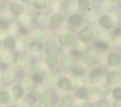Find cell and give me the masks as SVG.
<instances>
[{"mask_svg":"<svg viewBox=\"0 0 121 107\" xmlns=\"http://www.w3.org/2000/svg\"><path fill=\"white\" fill-rule=\"evenodd\" d=\"M46 64L48 67H50V69H53V67H55L58 64H59V58L54 55V54H48L47 57H46Z\"/></svg>","mask_w":121,"mask_h":107,"instance_id":"30bf717a","label":"cell"},{"mask_svg":"<svg viewBox=\"0 0 121 107\" xmlns=\"http://www.w3.org/2000/svg\"><path fill=\"white\" fill-rule=\"evenodd\" d=\"M16 65L21 67V69H23L28 65V57L25 54H19L17 56L16 58Z\"/></svg>","mask_w":121,"mask_h":107,"instance_id":"7c38bea8","label":"cell"},{"mask_svg":"<svg viewBox=\"0 0 121 107\" xmlns=\"http://www.w3.org/2000/svg\"><path fill=\"white\" fill-rule=\"evenodd\" d=\"M96 107H109V103H108V100L103 99V100H100V101L97 103Z\"/></svg>","mask_w":121,"mask_h":107,"instance_id":"1f68e13d","label":"cell"},{"mask_svg":"<svg viewBox=\"0 0 121 107\" xmlns=\"http://www.w3.org/2000/svg\"><path fill=\"white\" fill-rule=\"evenodd\" d=\"M59 107H72V99L69 95H63L59 99Z\"/></svg>","mask_w":121,"mask_h":107,"instance_id":"d6986e66","label":"cell"},{"mask_svg":"<svg viewBox=\"0 0 121 107\" xmlns=\"http://www.w3.org/2000/svg\"><path fill=\"white\" fill-rule=\"evenodd\" d=\"M75 62H76V58L74 55H66L63 56L61 59V65L65 69H72Z\"/></svg>","mask_w":121,"mask_h":107,"instance_id":"9c48e42d","label":"cell"},{"mask_svg":"<svg viewBox=\"0 0 121 107\" xmlns=\"http://www.w3.org/2000/svg\"><path fill=\"white\" fill-rule=\"evenodd\" d=\"M112 96L116 100H121V87H116L112 92Z\"/></svg>","mask_w":121,"mask_h":107,"instance_id":"4dcf8cb0","label":"cell"},{"mask_svg":"<svg viewBox=\"0 0 121 107\" xmlns=\"http://www.w3.org/2000/svg\"><path fill=\"white\" fill-rule=\"evenodd\" d=\"M57 40H58V44L62 47H68L73 43V36L70 33H64L59 35Z\"/></svg>","mask_w":121,"mask_h":107,"instance_id":"52a82bcc","label":"cell"},{"mask_svg":"<svg viewBox=\"0 0 121 107\" xmlns=\"http://www.w3.org/2000/svg\"><path fill=\"white\" fill-rule=\"evenodd\" d=\"M94 37V30L90 26H84L78 32V39L82 43H88Z\"/></svg>","mask_w":121,"mask_h":107,"instance_id":"6da1fadb","label":"cell"},{"mask_svg":"<svg viewBox=\"0 0 121 107\" xmlns=\"http://www.w3.org/2000/svg\"><path fill=\"white\" fill-rule=\"evenodd\" d=\"M10 27V21L5 17H0V30L5 31Z\"/></svg>","mask_w":121,"mask_h":107,"instance_id":"484cf974","label":"cell"},{"mask_svg":"<svg viewBox=\"0 0 121 107\" xmlns=\"http://www.w3.org/2000/svg\"><path fill=\"white\" fill-rule=\"evenodd\" d=\"M30 107H32V106H30Z\"/></svg>","mask_w":121,"mask_h":107,"instance_id":"d590c367","label":"cell"},{"mask_svg":"<svg viewBox=\"0 0 121 107\" xmlns=\"http://www.w3.org/2000/svg\"><path fill=\"white\" fill-rule=\"evenodd\" d=\"M107 83L109 85H116L121 82V73L118 71H109L106 76Z\"/></svg>","mask_w":121,"mask_h":107,"instance_id":"5b68a950","label":"cell"},{"mask_svg":"<svg viewBox=\"0 0 121 107\" xmlns=\"http://www.w3.org/2000/svg\"><path fill=\"white\" fill-rule=\"evenodd\" d=\"M16 77H17V74L15 71H7L3 73V76H2V80L4 82H7V83H10V82H12L16 79Z\"/></svg>","mask_w":121,"mask_h":107,"instance_id":"2e32d148","label":"cell"},{"mask_svg":"<svg viewBox=\"0 0 121 107\" xmlns=\"http://www.w3.org/2000/svg\"><path fill=\"white\" fill-rule=\"evenodd\" d=\"M32 82L36 85H41L44 82V77L41 73H35L32 76Z\"/></svg>","mask_w":121,"mask_h":107,"instance_id":"4316f807","label":"cell"},{"mask_svg":"<svg viewBox=\"0 0 121 107\" xmlns=\"http://www.w3.org/2000/svg\"><path fill=\"white\" fill-rule=\"evenodd\" d=\"M82 61L84 62L85 65L91 66V65L94 64V62H95V57H94V55L91 54V53H85V54H83V56H82Z\"/></svg>","mask_w":121,"mask_h":107,"instance_id":"ffe728a7","label":"cell"},{"mask_svg":"<svg viewBox=\"0 0 121 107\" xmlns=\"http://www.w3.org/2000/svg\"><path fill=\"white\" fill-rule=\"evenodd\" d=\"M107 62L109 66L112 67H117L120 65L121 63V56L119 55V53L112 51V52H109L107 56Z\"/></svg>","mask_w":121,"mask_h":107,"instance_id":"8992f818","label":"cell"},{"mask_svg":"<svg viewBox=\"0 0 121 107\" xmlns=\"http://www.w3.org/2000/svg\"><path fill=\"white\" fill-rule=\"evenodd\" d=\"M64 20H65V18H64L62 14L55 13V14H53L52 16H50L49 23H50V26H52V28L57 29V28H60L63 25Z\"/></svg>","mask_w":121,"mask_h":107,"instance_id":"3957f363","label":"cell"},{"mask_svg":"<svg viewBox=\"0 0 121 107\" xmlns=\"http://www.w3.org/2000/svg\"><path fill=\"white\" fill-rule=\"evenodd\" d=\"M40 105H41V107H52V102L49 98H43L40 100Z\"/></svg>","mask_w":121,"mask_h":107,"instance_id":"f546056e","label":"cell"},{"mask_svg":"<svg viewBox=\"0 0 121 107\" xmlns=\"http://www.w3.org/2000/svg\"><path fill=\"white\" fill-rule=\"evenodd\" d=\"M8 8L10 13L14 16H21L24 13V6L19 2H11Z\"/></svg>","mask_w":121,"mask_h":107,"instance_id":"277c9868","label":"cell"},{"mask_svg":"<svg viewBox=\"0 0 121 107\" xmlns=\"http://www.w3.org/2000/svg\"><path fill=\"white\" fill-rule=\"evenodd\" d=\"M76 95L80 99H86L88 98V90L84 87H80L76 93Z\"/></svg>","mask_w":121,"mask_h":107,"instance_id":"44dd1931","label":"cell"},{"mask_svg":"<svg viewBox=\"0 0 121 107\" xmlns=\"http://www.w3.org/2000/svg\"><path fill=\"white\" fill-rule=\"evenodd\" d=\"M50 100H52V104H55L56 103V101L58 100V98H57V95H52V98H50Z\"/></svg>","mask_w":121,"mask_h":107,"instance_id":"d6a6232c","label":"cell"},{"mask_svg":"<svg viewBox=\"0 0 121 107\" xmlns=\"http://www.w3.org/2000/svg\"><path fill=\"white\" fill-rule=\"evenodd\" d=\"M100 26L105 30H112L114 27V20L113 18L108 15H103L99 19Z\"/></svg>","mask_w":121,"mask_h":107,"instance_id":"7a4b0ae2","label":"cell"},{"mask_svg":"<svg viewBox=\"0 0 121 107\" xmlns=\"http://www.w3.org/2000/svg\"><path fill=\"white\" fill-rule=\"evenodd\" d=\"M102 73H103L102 69L99 67H94L91 71H90V77H91L92 79H97V78H99L101 75H102Z\"/></svg>","mask_w":121,"mask_h":107,"instance_id":"d4e9b609","label":"cell"},{"mask_svg":"<svg viewBox=\"0 0 121 107\" xmlns=\"http://www.w3.org/2000/svg\"><path fill=\"white\" fill-rule=\"evenodd\" d=\"M32 6L37 11H44L48 7V1L47 0H33Z\"/></svg>","mask_w":121,"mask_h":107,"instance_id":"5bb4252c","label":"cell"},{"mask_svg":"<svg viewBox=\"0 0 121 107\" xmlns=\"http://www.w3.org/2000/svg\"><path fill=\"white\" fill-rule=\"evenodd\" d=\"M68 22L70 25H72L74 27H78L79 25H82V17L78 14H72L68 18Z\"/></svg>","mask_w":121,"mask_h":107,"instance_id":"8fae6325","label":"cell"},{"mask_svg":"<svg viewBox=\"0 0 121 107\" xmlns=\"http://www.w3.org/2000/svg\"><path fill=\"white\" fill-rule=\"evenodd\" d=\"M29 47L34 51H41L44 48V44L41 40H33L29 44Z\"/></svg>","mask_w":121,"mask_h":107,"instance_id":"9a60e30c","label":"cell"},{"mask_svg":"<svg viewBox=\"0 0 121 107\" xmlns=\"http://www.w3.org/2000/svg\"><path fill=\"white\" fill-rule=\"evenodd\" d=\"M4 10H5V6L2 2H0V15H2L3 12H4Z\"/></svg>","mask_w":121,"mask_h":107,"instance_id":"836d02e7","label":"cell"},{"mask_svg":"<svg viewBox=\"0 0 121 107\" xmlns=\"http://www.w3.org/2000/svg\"><path fill=\"white\" fill-rule=\"evenodd\" d=\"M25 101L27 102V103H29V104H35L36 102H37V98L33 95V94H27L26 95H25Z\"/></svg>","mask_w":121,"mask_h":107,"instance_id":"f1b7e54d","label":"cell"},{"mask_svg":"<svg viewBox=\"0 0 121 107\" xmlns=\"http://www.w3.org/2000/svg\"><path fill=\"white\" fill-rule=\"evenodd\" d=\"M57 87L63 91H69L72 88V81L67 77H61L57 81Z\"/></svg>","mask_w":121,"mask_h":107,"instance_id":"ba28073f","label":"cell"},{"mask_svg":"<svg viewBox=\"0 0 121 107\" xmlns=\"http://www.w3.org/2000/svg\"><path fill=\"white\" fill-rule=\"evenodd\" d=\"M118 5L121 7V0H118Z\"/></svg>","mask_w":121,"mask_h":107,"instance_id":"e575fe53","label":"cell"},{"mask_svg":"<svg viewBox=\"0 0 121 107\" xmlns=\"http://www.w3.org/2000/svg\"><path fill=\"white\" fill-rule=\"evenodd\" d=\"M95 46H96L97 49H99L101 51H106L108 48V44L103 40H98L95 43Z\"/></svg>","mask_w":121,"mask_h":107,"instance_id":"cb8c5ba5","label":"cell"},{"mask_svg":"<svg viewBox=\"0 0 121 107\" xmlns=\"http://www.w3.org/2000/svg\"><path fill=\"white\" fill-rule=\"evenodd\" d=\"M72 72L75 76L80 77V76H82L84 74L85 69H84V67L82 66V65H74L72 67Z\"/></svg>","mask_w":121,"mask_h":107,"instance_id":"e0dca14e","label":"cell"},{"mask_svg":"<svg viewBox=\"0 0 121 107\" xmlns=\"http://www.w3.org/2000/svg\"><path fill=\"white\" fill-rule=\"evenodd\" d=\"M13 94L15 95V98L17 99H19L22 98V95H24V89L22 85H15L13 87Z\"/></svg>","mask_w":121,"mask_h":107,"instance_id":"ac0fdd59","label":"cell"},{"mask_svg":"<svg viewBox=\"0 0 121 107\" xmlns=\"http://www.w3.org/2000/svg\"><path fill=\"white\" fill-rule=\"evenodd\" d=\"M88 95L93 96V98H98V96L102 95V91H101L99 87H92V88L90 89V91L88 92Z\"/></svg>","mask_w":121,"mask_h":107,"instance_id":"83f0119b","label":"cell"},{"mask_svg":"<svg viewBox=\"0 0 121 107\" xmlns=\"http://www.w3.org/2000/svg\"><path fill=\"white\" fill-rule=\"evenodd\" d=\"M16 45H17V43H16V40L14 37L8 36L3 40V46L5 48H7V49H14Z\"/></svg>","mask_w":121,"mask_h":107,"instance_id":"4fadbf2b","label":"cell"},{"mask_svg":"<svg viewBox=\"0 0 121 107\" xmlns=\"http://www.w3.org/2000/svg\"><path fill=\"white\" fill-rule=\"evenodd\" d=\"M78 8L82 12H85L90 8V3L88 0H78Z\"/></svg>","mask_w":121,"mask_h":107,"instance_id":"7402d4cb","label":"cell"},{"mask_svg":"<svg viewBox=\"0 0 121 107\" xmlns=\"http://www.w3.org/2000/svg\"><path fill=\"white\" fill-rule=\"evenodd\" d=\"M10 99H11V96L10 94L7 91H0V103L1 104H7Z\"/></svg>","mask_w":121,"mask_h":107,"instance_id":"603a6c76","label":"cell"}]
</instances>
